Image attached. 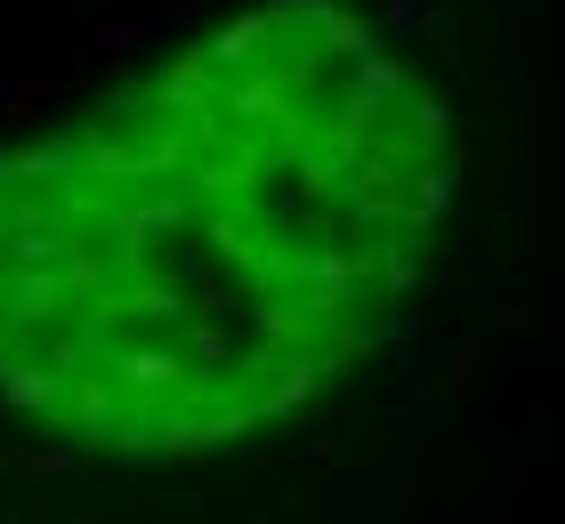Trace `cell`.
<instances>
[{
  "instance_id": "1",
  "label": "cell",
  "mask_w": 565,
  "mask_h": 524,
  "mask_svg": "<svg viewBox=\"0 0 565 524\" xmlns=\"http://www.w3.org/2000/svg\"><path fill=\"white\" fill-rule=\"evenodd\" d=\"M445 218V105L364 17L267 0L0 153V396L211 452L388 331Z\"/></svg>"
}]
</instances>
